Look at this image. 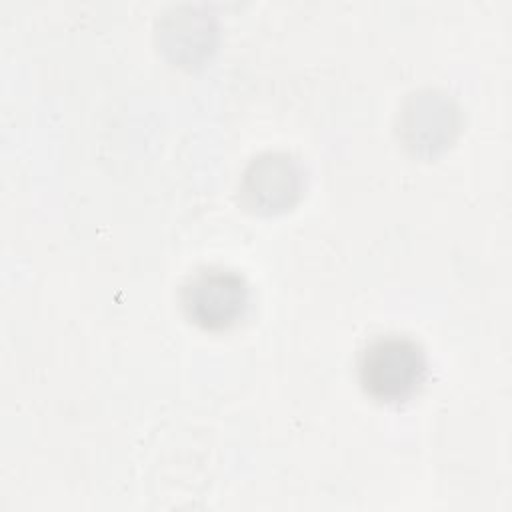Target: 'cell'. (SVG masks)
Returning a JSON list of instances; mask_svg holds the SVG:
<instances>
[{
    "label": "cell",
    "instance_id": "6da1fadb",
    "mask_svg": "<svg viewBox=\"0 0 512 512\" xmlns=\"http://www.w3.org/2000/svg\"><path fill=\"white\" fill-rule=\"evenodd\" d=\"M424 372V352L404 336L376 338L360 358V380L366 392L382 402L408 398L422 384Z\"/></svg>",
    "mask_w": 512,
    "mask_h": 512
},
{
    "label": "cell",
    "instance_id": "7a4b0ae2",
    "mask_svg": "<svg viewBox=\"0 0 512 512\" xmlns=\"http://www.w3.org/2000/svg\"><path fill=\"white\" fill-rule=\"evenodd\" d=\"M188 316L206 328L232 324L246 306V286L226 270H206L190 280L182 294Z\"/></svg>",
    "mask_w": 512,
    "mask_h": 512
},
{
    "label": "cell",
    "instance_id": "3957f363",
    "mask_svg": "<svg viewBox=\"0 0 512 512\" xmlns=\"http://www.w3.org/2000/svg\"><path fill=\"white\" fill-rule=\"evenodd\" d=\"M248 194L256 200H264L268 208L278 202H286L290 194L298 190V174L288 156H268L258 160L246 176Z\"/></svg>",
    "mask_w": 512,
    "mask_h": 512
}]
</instances>
